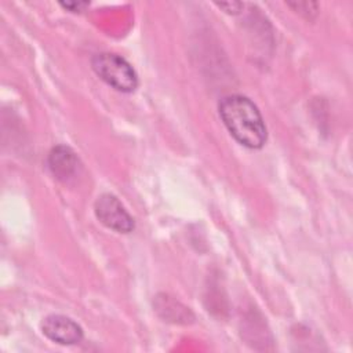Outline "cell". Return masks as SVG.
<instances>
[{"label":"cell","instance_id":"obj_9","mask_svg":"<svg viewBox=\"0 0 353 353\" xmlns=\"http://www.w3.org/2000/svg\"><path fill=\"white\" fill-rule=\"evenodd\" d=\"M61 6L66 10H70L72 12H80V11H83L84 7L88 6V3H81V1H79V3H61Z\"/></svg>","mask_w":353,"mask_h":353},{"label":"cell","instance_id":"obj_5","mask_svg":"<svg viewBox=\"0 0 353 353\" xmlns=\"http://www.w3.org/2000/svg\"><path fill=\"white\" fill-rule=\"evenodd\" d=\"M47 164L52 175L62 182L72 179L79 170V159L76 153L65 145H58L51 149L47 157Z\"/></svg>","mask_w":353,"mask_h":353},{"label":"cell","instance_id":"obj_2","mask_svg":"<svg viewBox=\"0 0 353 353\" xmlns=\"http://www.w3.org/2000/svg\"><path fill=\"white\" fill-rule=\"evenodd\" d=\"M91 66L101 80L120 92H132L138 87V76L134 68L117 54H95L91 59Z\"/></svg>","mask_w":353,"mask_h":353},{"label":"cell","instance_id":"obj_8","mask_svg":"<svg viewBox=\"0 0 353 353\" xmlns=\"http://www.w3.org/2000/svg\"><path fill=\"white\" fill-rule=\"evenodd\" d=\"M216 6L229 14H237L243 8V3H216Z\"/></svg>","mask_w":353,"mask_h":353},{"label":"cell","instance_id":"obj_4","mask_svg":"<svg viewBox=\"0 0 353 353\" xmlns=\"http://www.w3.org/2000/svg\"><path fill=\"white\" fill-rule=\"evenodd\" d=\"M41 332L58 345H76L83 339V328L70 317L50 314L41 321Z\"/></svg>","mask_w":353,"mask_h":353},{"label":"cell","instance_id":"obj_7","mask_svg":"<svg viewBox=\"0 0 353 353\" xmlns=\"http://www.w3.org/2000/svg\"><path fill=\"white\" fill-rule=\"evenodd\" d=\"M288 7H291L294 11L305 15L306 18H310V14L317 12V4L309 3V1H295V3H287Z\"/></svg>","mask_w":353,"mask_h":353},{"label":"cell","instance_id":"obj_3","mask_svg":"<svg viewBox=\"0 0 353 353\" xmlns=\"http://www.w3.org/2000/svg\"><path fill=\"white\" fill-rule=\"evenodd\" d=\"M94 212L102 225L117 233H130L135 228L132 216L112 193H102L95 200Z\"/></svg>","mask_w":353,"mask_h":353},{"label":"cell","instance_id":"obj_1","mask_svg":"<svg viewBox=\"0 0 353 353\" xmlns=\"http://www.w3.org/2000/svg\"><path fill=\"white\" fill-rule=\"evenodd\" d=\"M219 116L230 135L248 149H261L268 138L262 114L256 105L244 95H228L218 105Z\"/></svg>","mask_w":353,"mask_h":353},{"label":"cell","instance_id":"obj_6","mask_svg":"<svg viewBox=\"0 0 353 353\" xmlns=\"http://www.w3.org/2000/svg\"><path fill=\"white\" fill-rule=\"evenodd\" d=\"M153 306L157 314L164 321H170L174 324H189L194 320V316L189 310V307L183 306L181 302L167 294L156 295Z\"/></svg>","mask_w":353,"mask_h":353}]
</instances>
